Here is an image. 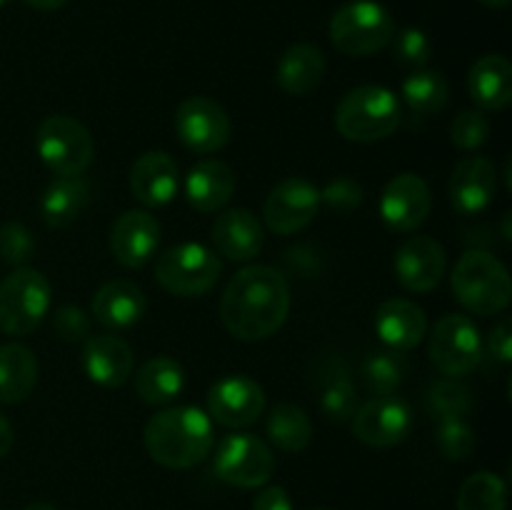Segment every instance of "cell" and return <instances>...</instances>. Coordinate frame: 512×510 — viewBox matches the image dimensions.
I'll list each match as a JSON object with an SVG mask.
<instances>
[{
	"instance_id": "11",
	"label": "cell",
	"mask_w": 512,
	"mask_h": 510,
	"mask_svg": "<svg viewBox=\"0 0 512 510\" xmlns=\"http://www.w3.org/2000/svg\"><path fill=\"white\" fill-rule=\"evenodd\" d=\"M175 133L193 153L213 155L228 145L230 118L218 100L193 95L175 110Z\"/></svg>"
},
{
	"instance_id": "12",
	"label": "cell",
	"mask_w": 512,
	"mask_h": 510,
	"mask_svg": "<svg viewBox=\"0 0 512 510\" xmlns=\"http://www.w3.org/2000/svg\"><path fill=\"white\" fill-rule=\"evenodd\" d=\"M320 210V190L300 175L280 180L263 205L265 228L275 235H293L308 228Z\"/></svg>"
},
{
	"instance_id": "35",
	"label": "cell",
	"mask_w": 512,
	"mask_h": 510,
	"mask_svg": "<svg viewBox=\"0 0 512 510\" xmlns=\"http://www.w3.org/2000/svg\"><path fill=\"white\" fill-rule=\"evenodd\" d=\"M425 408L435 420L465 418L473 408V393L458 378L435 380L425 393Z\"/></svg>"
},
{
	"instance_id": "18",
	"label": "cell",
	"mask_w": 512,
	"mask_h": 510,
	"mask_svg": "<svg viewBox=\"0 0 512 510\" xmlns=\"http://www.w3.org/2000/svg\"><path fill=\"white\" fill-rule=\"evenodd\" d=\"M160 243V223L148 210H125L110 228V253L123 268H143Z\"/></svg>"
},
{
	"instance_id": "40",
	"label": "cell",
	"mask_w": 512,
	"mask_h": 510,
	"mask_svg": "<svg viewBox=\"0 0 512 510\" xmlns=\"http://www.w3.org/2000/svg\"><path fill=\"white\" fill-rule=\"evenodd\" d=\"M363 188L353 178H335L320 190V205L335 210V213H353L363 205Z\"/></svg>"
},
{
	"instance_id": "49",
	"label": "cell",
	"mask_w": 512,
	"mask_h": 510,
	"mask_svg": "<svg viewBox=\"0 0 512 510\" xmlns=\"http://www.w3.org/2000/svg\"><path fill=\"white\" fill-rule=\"evenodd\" d=\"M318 510H328V508H318Z\"/></svg>"
},
{
	"instance_id": "17",
	"label": "cell",
	"mask_w": 512,
	"mask_h": 510,
	"mask_svg": "<svg viewBox=\"0 0 512 510\" xmlns=\"http://www.w3.org/2000/svg\"><path fill=\"white\" fill-rule=\"evenodd\" d=\"M448 193L450 205L458 215L473 218V215L485 213L498 193V170L488 158L470 155L455 165Z\"/></svg>"
},
{
	"instance_id": "7",
	"label": "cell",
	"mask_w": 512,
	"mask_h": 510,
	"mask_svg": "<svg viewBox=\"0 0 512 510\" xmlns=\"http://www.w3.org/2000/svg\"><path fill=\"white\" fill-rule=\"evenodd\" d=\"M48 278L40 270L15 268L0 283V330L5 335H30L50 310Z\"/></svg>"
},
{
	"instance_id": "32",
	"label": "cell",
	"mask_w": 512,
	"mask_h": 510,
	"mask_svg": "<svg viewBox=\"0 0 512 510\" xmlns=\"http://www.w3.org/2000/svg\"><path fill=\"white\" fill-rule=\"evenodd\" d=\"M363 380L368 385L370 393L375 395H395L403 385L405 375H408V360L398 350H378L370 353L363 360Z\"/></svg>"
},
{
	"instance_id": "26",
	"label": "cell",
	"mask_w": 512,
	"mask_h": 510,
	"mask_svg": "<svg viewBox=\"0 0 512 510\" xmlns=\"http://www.w3.org/2000/svg\"><path fill=\"white\" fill-rule=\"evenodd\" d=\"M325 75V55L318 45L313 43H295L280 55L278 70H275V78L278 85L288 95H303L313 93L320 83H323Z\"/></svg>"
},
{
	"instance_id": "48",
	"label": "cell",
	"mask_w": 512,
	"mask_h": 510,
	"mask_svg": "<svg viewBox=\"0 0 512 510\" xmlns=\"http://www.w3.org/2000/svg\"><path fill=\"white\" fill-rule=\"evenodd\" d=\"M8 3H10V0H0V8H5Z\"/></svg>"
},
{
	"instance_id": "38",
	"label": "cell",
	"mask_w": 512,
	"mask_h": 510,
	"mask_svg": "<svg viewBox=\"0 0 512 510\" xmlns=\"http://www.w3.org/2000/svg\"><path fill=\"white\" fill-rule=\"evenodd\" d=\"M35 253V238L23 223H10L0 225V258L15 268H25Z\"/></svg>"
},
{
	"instance_id": "33",
	"label": "cell",
	"mask_w": 512,
	"mask_h": 510,
	"mask_svg": "<svg viewBox=\"0 0 512 510\" xmlns=\"http://www.w3.org/2000/svg\"><path fill=\"white\" fill-rule=\"evenodd\" d=\"M508 508V485L500 475L480 470L470 475L458 490V510H505Z\"/></svg>"
},
{
	"instance_id": "46",
	"label": "cell",
	"mask_w": 512,
	"mask_h": 510,
	"mask_svg": "<svg viewBox=\"0 0 512 510\" xmlns=\"http://www.w3.org/2000/svg\"><path fill=\"white\" fill-rule=\"evenodd\" d=\"M478 3H483L485 8H495V10H503L508 8L512 0H478Z\"/></svg>"
},
{
	"instance_id": "45",
	"label": "cell",
	"mask_w": 512,
	"mask_h": 510,
	"mask_svg": "<svg viewBox=\"0 0 512 510\" xmlns=\"http://www.w3.org/2000/svg\"><path fill=\"white\" fill-rule=\"evenodd\" d=\"M25 3H28L30 8H35V10H43V13H53V10L63 8L68 0H25Z\"/></svg>"
},
{
	"instance_id": "47",
	"label": "cell",
	"mask_w": 512,
	"mask_h": 510,
	"mask_svg": "<svg viewBox=\"0 0 512 510\" xmlns=\"http://www.w3.org/2000/svg\"><path fill=\"white\" fill-rule=\"evenodd\" d=\"M23 510H58V508L50 503H30V505H25Z\"/></svg>"
},
{
	"instance_id": "41",
	"label": "cell",
	"mask_w": 512,
	"mask_h": 510,
	"mask_svg": "<svg viewBox=\"0 0 512 510\" xmlns=\"http://www.w3.org/2000/svg\"><path fill=\"white\" fill-rule=\"evenodd\" d=\"M53 328L65 343H80L90 338V318L78 305H63L53 313Z\"/></svg>"
},
{
	"instance_id": "36",
	"label": "cell",
	"mask_w": 512,
	"mask_h": 510,
	"mask_svg": "<svg viewBox=\"0 0 512 510\" xmlns=\"http://www.w3.org/2000/svg\"><path fill=\"white\" fill-rule=\"evenodd\" d=\"M435 443L448 460H465L475 450V430L465 423V418L438 420Z\"/></svg>"
},
{
	"instance_id": "31",
	"label": "cell",
	"mask_w": 512,
	"mask_h": 510,
	"mask_svg": "<svg viewBox=\"0 0 512 510\" xmlns=\"http://www.w3.org/2000/svg\"><path fill=\"white\" fill-rule=\"evenodd\" d=\"M448 80L438 70H415L403 80V100L415 115H435L448 103Z\"/></svg>"
},
{
	"instance_id": "4",
	"label": "cell",
	"mask_w": 512,
	"mask_h": 510,
	"mask_svg": "<svg viewBox=\"0 0 512 510\" xmlns=\"http://www.w3.org/2000/svg\"><path fill=\"white\" fill-rule=\"evenodd\" d=\"M398 95L383 85H360L343 95L335 110V128L353 143H378L400 128Z\"/></svg>"
},
{
	"instance_id": "44",
	"label": "cell",
	"mask_w": 512,
	"mask_h": 510,
	"mask_svg": "<svg viewBox=\"0 0 512 510\" xmlns=\"http://www.w3.org/2000/svg\"><path fill=\"white\" fill-rule=\"evenodd\" d=\"M13 443H15L13 425L8 423V418H5V415H0V458H5V455L10 453Z\"/></svg>"
},
{
	"instance_id": "23",
	"label": "cell",
	"mask_w": 512,
	"mask_h": 510,
	"mask_svg": "<svg viewBox=\"0 0 512 510\" xmlns=\"http://www.w3.org/2000/svg\"><path fill=\"white\" fill-rule=\"evenodd\" d=\"M235 173L223 160L205 158L185 175V198L198 213H218L233 200Z\"/></svg>"
},
{
	"instance_id": "27",
	"label": "cell",
	"mask_w": 512,
	"mask_h": 510,
	"mask_svg": "<svg viewBox=\"0 0 512 510\" xmlns=\"http://www.w3.org/2000/svg\"><path fill=\"white\" fill-rule=\"evenodd\" d=\"M90 200V188L83 180V175L75 178H53L40 198V218L48 228H68L80 213L85 210Z\"/></svg>"
},
{
	"instance_id": "25",
	"label": "cell",
	"mask_w": 512,
	"mask_h": 510,
	"mask_svg": "<svg viewBox=\"0 0 512 510\" xmlns=\"http://www.w3.org/2000/svg\"><path fill=\"white\" fill-rule=\"evenodd\" d=\"M470 98L480 110L500 113L512 103V65L505 55L490 53L475 60L468 75Z\"/></svg>"
},
{
	"instance_id": "28",
	"label": "cell",
	"mask_w": 512,
	"mask_h": 510,
	"mask_svg": "<svg viewBox=\"0 0 512 510\" xmlns=\"http://www.w3.org/2000/svg\"><path fill=\"white\" fill-rule=\"evenodd\" d=\"M38 358L20 343L0 345V403H23L38 383Z\"/></svg>"
},
{
	"instance_id": "16",
	"label": "cell",
	"mask_w": 512,
	"mask_h": 510,
	"mask_svg": "<svg viewBox=\"0 0 512 510\" xmlns=\"http://www.w3.org/2000/svg\"><path fill=\"white\" fill-rule=\"evenodd\" d=\"M395 275L398 283L410 293H428L438 288L448 270V255L445 248L435 238L428 235H415L405 240L395 253Z\"/></svg>"
},
{
	"instance_id": "21",
	"label": "cell",
	"mask_w": 512,
	"mask_h": 510,
	"mask_svg": "<svg viewBox=\"0 0 512 510\" xmlns=\"http://www.w3.org/2000/svg\"><path fill=\"white\" fill-rule=\"evenodd\" d=\"M135 355L123 338L113 333L90 335L83 345L85 375L100 388H120L133 375Z\"/></svg>"
},
{
	"instance_id": "19",
	"label": "cell",
	"mask_w": 512,
	"mask_h": 510,
	"mask_svg": "<svg viewBox=\"0 0 512 510\" xmlns=\"http://www.w3.org/2000/svg\"><path fill=\"white\" fill-rule=\"evenodd\" d=\"M210 240H213L215 253L223 255L225 260L250 263L263 250L265 230L263 223L250 210L230 208L213 220Z\"/></svg>"
},
{
	"instance_id": "1",
	"label": "cell",
	"mask_w": 512,
	"mask_h": 510,
	"mask_svg": "<svg viewBox=\"0 0 512 510\" xmlns=\"http://www.w3.org/2000/svg\"><path fill=\"white\" fill-rule=\"evenodd\" d=\"M290 313V285L270 265H248L225 285L220 320L233 338L255 343L278 333Z\"/></svg>"
},
{
	"instance_id": "39",
	"label": "cell",
	"mask_w": 512,
	"mask_h": 510,
	"mask_svg": "<svg viewBox=\"0 0 512 510\" xmlns=\"http://www.w3.org/2000/svg\"><path fill=\"white\" fill-rule=\"evenodd\" d=\"M393 53L408 68L423 70V65L428 63L430 55H433V43H430L428 35L418 28H405L400 33L393 35Z\"/></svg>"
},
{
	"instance_id": "8",
	"label": "cell",
	"mask_w": 512,
	"mask_h": 510,
	"mask_svg": "<svg viewBox=\"0 0 512 510\" xmlns=\"http://www.w3.org/2000/svg\"><path fill=\"white\" fill-rule=\"evenodd\" d=\"M223 275V260L200 243H180L155 263V280L178 298H200Z\"/></svg>"
},
{
	"instance_id": "24",
	"label": "cell",
	"mask_w": 512,
	"mask_h": 510,
	"mask_svg": "<svg viewBox=\"0 0 512 510\" xmlns=\"http://www.w3.org/2000/svg\"><path fill=\"white\" fill-rule=\"evenodd\" d=\"M145 295L133 280H110L100 285L98 293L93 295V318L103 328L125 330L133 328L145 315Z\"/></svg>"
},
{
	"instance_id": "22",
	"label": "cell",
	"mask_w": 512,
	"mask_h": 510,
	"mask_svg": "<svg viewBox=\"0 0 512 510\" xmlns=\"http://www.w3.org/2000/svg\"><path fill=\"white\" fill-rule=\"evenodd\" d=\"M130 193L148 208L168 205L178 195L180 175L178 165L165 150H148L138 155V160L130 168Z\"/></svg>"
},
{
	"instance_id": "10",
	"label": "cell",
	"mask_w": 512,
	"mask_h": 510,
	"mask_svg": "<svg viewBox=\"0 0 512 510\" xmlns=\"http://www.w3.org/2000/svg\"><path fill=\"white\" fill-rule=\"evenodd\" d=\"M213 473L233 488H260L275 473L273 450L250 433L228 435L213 455Z\"/></svg>"
},
{
	"instance_id": "5",
	"label": "cell",
	"mask_w": 512,
	"mask_h": 510,
	"mask_svg": "<svg viewBox=\"0 0 512 510\" xmlns=\"http://www.w3.org/2000/svg\"><path fill=\"white\" fill-rule=\"evenodd\" d=\"M328 33L340 53L363 58L388 48L395 35V20L375 0H350L335 10Z\"/></svg>"
},
{
	"instance_id": "20",
	"label": "cell",
	"mask_w": 512,
	"mask_h": 510,
	"mask_svg": "<svg viewBox=\"0 0 512 510\" xmlns=\"http://www.w3.org/2000/svg\"><path fill=\"white\" fill-rule=\"evenodd\" d=\"M375 333L383 340L385 348L408 353L418 348L428 335V315L418 303L408 298H390L375 310Z\"/></svg>"
},
{
	"instance_id": "37",
	"label": "cell",
	"mask_w": 512,
	"mask_h": 510,
	"mask_svg": "<svg viewBox=\"0 0 512 510\" xmlns=\"http://www.w3.org/2000/svg\"><path fill=\"white\" fill-rule=\"evenodd\" d=\"M490 135V120L485 110L473 108L458 113V118L450 125V140L455 148L460 150H478L480 145L488 140Z\"/></svg>"
},
{
	"instance_id": "43",
	"label": "cell",
	"mask_w": 512,
	"mask_h": 510,
	"mask_svg": "<svg viewBox=\"0 0 512 510\" xmlns=\"http://www.w3.org/2000/svg\"><path fill=\"white\" fill-rule=\"evenodd\" d=\"M253 510H293V500H290L288 490L280 485H268L258 493L253 500Z\"/></svg>"
},
{
	"instance_id": "13",
	"label": "cell",
	"mask_w": 512,
	"mask_h": 510,
	"mask_svg": "<svg viewBox=\"0 0 512 510\" xmlns=\"http://www.w3.org/2000/svg\"><path fill=\"white\" fill-rule=\"evenodd\" d=\"M413 430V413L398 395H375L358 405L353 415V433L370 448H393Z\"/></svg>"
},
{
	"instance_id": "29",
	"label": "cell",
	"mask_w": 512,
	"mask_h": 510,
	"mask_svg": "<svg viewBox=\"0 0 512 510\" xmlns=\"http://www.w3.org/2000/svg\"><path fill=\"white\" fill-rule=\"evenodd\" d=\"M185 390V370L168 355L150 358L135 373V393L148 405H168Z\"/></svg>"
},
{
	"instance_id": "2",
	"label": "cell",
	"mask_w": 512,
	"mask_h": 510,
	"mask_svg": "<svg viewBox=\"0 0 512 510\" xmlns=\"http://www.w3.org/2000/svg\"><path fill=\"white\" fill-rule=\"evenodd\" d=\"M145 450L158 465L188 470L203 463L215 443L213 420L193 405H175L155 413L143 433Z\"/></svg>"
},
{
	"instance_id": "3",
	"label": "cell",
	"mask_w": 512,
	"mask_h": 510,
	"mask_svg": "<svg viewBox=\"0 0 512 510\" xmlns=\"http://www.w3.org/2000/svg\"><path fill=\"white\" fill-rule=\"evenodd\" d=\"M450 285L465 310L475 315H500L512 300L508 268L488 250H468L455 263Z\"/></svg>"
},
{
	"instance_id": "14",
	"label": "cell",
	"mask_w": 512,
	"mask_h": 510,
	"mask_svg": "<svg viewBox=\"0 0 512 510\" xmlns=\"http://www.w3.org/2000/svg\"><path fill=\"white\" fill-rule=\"evenodd\" d=\"M265 390L248 375L220 378L208 393V415L225 428H248L263 415Z\"/></svg>"
},
{
	"instance_id": "34",
	"label": "cell",
	"mask_w": 512,
	"mask_h": 510,
	"mask_svg": "<svg viewBox=\"0 0 512 510\" xmlns=\"http://www.w3.org/2000/svg\"><path fill=\"white\" fill-rule=\"evenodd\" d=\"M320 410L330 423H348L358 410V390L343 368L330 370L320 390Z\"/></svg>"
},
{
	"instance_id": "30",
	"label": "cell",
	"mask_w": 512,
	"mask_h": 510,
	"mask_svg": "<svg viewBox=\"0 0 512 510\" xmlns=\"http://www.w3.org/2000/svg\"><path fill=\"white\" fill-rule=\"evenodd\" d=\"M268 440L283 453H303L313 443V423L295 403H278L265 420Z\"/></svg>"
},
{
	"instance_id": "15",
	"label": "cell",
	"mask_w": 512,
	"mask_h": 510,
	"mask_svg": "<svg viewBox=\"0 0 512 510\" xmlns=\"http://www.w3.org/2000/svg\"><path fill=\"white\" fill-rule=\"evenodd\" d=\"M433 195L428 183L415 173H400L388 180L380 195V218L395 233H410L428 220Z\"/></svg>"
},
{
	"instance_id": "6",
	"label": "cell",
	"mask_w": 512,
	"mask_h": 510,
	"mask_svg": "<svg viewBox=\"0 0 512 510\" xmlns=\"http://www.w3.org/2000/svg\"><path fill=\"white\" fill-rule=\"evenodd\" d=\"M35 150L55 178H75L93 163L95 143L80 120L70 115H48L35 130Z\"/></svg>"
},
{
	"instance_id": "9",
	"label": "cell",
	"mask_w": 512,
	"mask_h": 510,
	"mask_svg": "<svg viewBox=\"0 0 512 510\" xmlns=\"http://www.w3.org/2000/svg\"><path fill=\"white\" fill-rule=\"evenodd\" d=\"M428 358L445 378H463L483 360V338L468 315L448 313L435 323Z\"/></svg>"
},
{
	"instance_id": "42",
	"label": "cell",
	"mask_w": 512,
	"mask_h": 510,
	"mask_svg": "<svg viewBox=\"0 0 512 510\" xmlns=\"http://www.w3.org/2000/svg\"><path fill=\"white\" fill-rule=\"evenodd\" d=\"M485 350H488L490 358L495 363L508 365L512 360V323L510 318H500L498 323L493 325L488 335V343H485Z\"/></svg>"
}]
</instances>
